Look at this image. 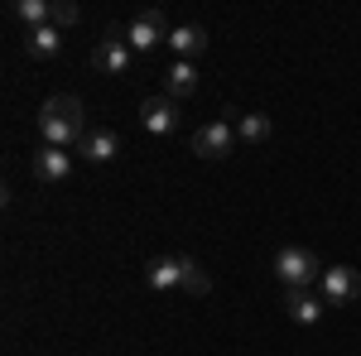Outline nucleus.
Here are the masks:
<instances>
[{
  "label": "nucleus",
  "instance_id": "nucleus-9",
  "mask_svg": "<svg viewBox=\"0 0 361 356\" xmlns=\"http://www.w3.org/2000/svg\"><path fill=\"white\" fill-rule=\"evenodd\" d=\"M231 145H236L231 121H212V125H202V130L193 135V154H197V159H226Z\"/></svg>",
  "mask_w": 361,
  "mask_h": 356
},
{
  "label": "nucleus",
  "instance_id": "nucleus-5",
  "mask_svg": "<svg viewBox=\"0 0 361 356\" xmlns=\"http://www.w3.org/2000/svg\"><path fill=\"white\" fill-rule=\"evenodd\" d=\"M140 125L149 130V135H173L178 125H183V111H178V102L173 97H145L140 102Z\"/></svg>",
  "mask_w": 361,
  "mask_h": 356
},
{
  "label": "nucleus",
  "instance_id": "nucleus-16",
  "mask_svg": "<svg viewBox=\"0 0 361 356\" xmlns=\"http://www.w3.org/2000/svg\"><path fill=\"white\" fill-rule=\"evenodd\" d=\"M236 140H246V145H260V140H270V116H260V111H250V116H236Z\"/></svg>",
  "mask_w": 361,
  "mask_h": 356
},
{
  "label": "nucleus",
  "instance_id": "nucleus-1",
  "mask_svg": "<svg viewBox=\"0 0 361 356\" xmlns=\"http://www.w3.org/2000/svg\"><path fill=\"white\" fill-rule=\"evenodd\" d=\"M39 135H44V145H58V149L82 145V135H87L82 102L78 97H49L44 111H39Z\"/></svg>",
  "mask_w": 361,
  "mask_h": 356
},
{
  "label": "nucleus",
  "instance_id": "nucleus-12",
  "mask_svg": "<svg viewBox=\"0 0 361 356\" xmlns=\"http://www.w3.org/2000/svg\"><path fill=\"white\" fill-rule=\"evenodd\" d=\"M116 149H121V140H116L111 130H87L82 145H78V154H82V159H92V164H106V159H116Z\"/></svg>",
  "mask_w": 361,
  "mask_h": 356
},
{
  "label": "nucleus",
  "instance_id": "nucleus-6",
  "mask_svg": "<svg viewBox=\"0 0 361 356\" xmlns=\"http://www.w3.org/2000/svg\"><path fill=\"white\" fill-rule=\"evenodd\" d=\"M145 284L149 289H188V255H154L149 265H145Z\"/></svg>",
  "mask_w": 361,
  "mask_h": 356
},
{
  "label": "nucleus",
  "instance_id": "nucleus-11",
  "mask_svg": "<svg viewBox=\"0 0 361 356\" xmlns=\"http://www.w3.org/2000/svg\"><path fill=\"white\" fill-rule=\"evenodd\" d=\"M169 49H173V58L193 63L197 54H207V29L202 25H173L169 29Z\"/></svg>",
  "mask_w": 361,
  "mask_h": 356
},
{
  "label": "nucleus",
  "instance_id": "nucleus-14",
  "mask_svg": "<svg viewBox=\"0 0 361 356\" xmlns=\"http://www.w3.org/2000/svg\"><path fill=\"white\" fill-rule=\"evenodd\" d=\"M164 97H173V102H178V97H193L197 92V68L193 63H183V58H173V68H169L164 73Z\"/></svg>",
  "mask_w": 361,
  "mask_h": 356
},
{
  "label": "nucleus",
  "instance_id": "nucleus-2",
  "mask_svg": "<svg viewBox=\"0 0 361 356\" xmlns=\"http://www.w3.org/2000/svg\"><path fill=\"white\" fill-rule=\"evenodd\" d=\"M275 274L284 279V289H308L313 279H323V265H318V255L304 246H284L275 255Z\"/></svg>",
  "mask_w": 361,
  "mask_h": 356
},
{
  "label": "nucleus",
  "instance_id": "nucleus-7",
  "mask_svg": "<svg viewBox=\"0 0 361 356\" xmlns=\"http://www.w3.org/2000/svg\"><path fill=\"white\" fill-rule=\"evenodd\" d=\"M318 294H323V303H352V299H361V274L352 265H333L318 279Z\"/></svg>",
  "mask_w": 361,
  "mask_h": 356
},
{
  "label": "nucleus",
  "instance_id": "nucleus-17",
  "mask_svg": "<svg viewBox=\"0 0 361 356\" xmlns=\"http://www.w3.org/2000/svg\"><path fill=\"white\" fill-rule=\"evenodd\" d=\"M78 20H82V10H78L73 0H54V20H49L54 29H73Z\"/></svg>",
  "mask_w": 361,
  "mask_h": 356
},
{
  "label": "nucleus",
  "instance_id": "nucleus-8",
  "mask_svg": "<svg viewBox=\"0 0 361 356\" xmlns=\"http://www.w3.org/2000/svg\"><path fill=\"white\" fill-rule=\"evenodd\" d=\"M29 168H34L39 183H63V178L73 173V154L58 149V145H39V149L29 154Z\"/></svg>",
  "mask_w": 361,
  "mask_h": 356
},
{
  "label": "nucleus",
  "instance_id": "nucleus-15",
  "mask_svg": "<svg viewBox=\"0 0 361 356\" xmlns=\"http://www.w3.org/2000/svg\"><path fill=\"white\" fill-rule=\"evenodd\" d=\"M10 15H15L20 25H29V29H44L49 20H54V5H49V0H15Z\"/></svg>",
  "mask_w": 361,
  "mask_h": 356
},
{
  "label": "nucleus",
  "instance_id": "nucleus-4",
  "mask_svg": "<svg viewBox=\"0 0 361 356\" xmlns=\"http://www.w3.org/2000/svg\"><path fill=\"white\" fill-rule=\"evenodd\" d=\"M126 44H130L135 54H149V49L169 44V20L159 15V10H140L135 20L126 25Z\"/></svg>",
  "mask_w": 361,
  "mask_h": 356
},
{
  "label": "nucleus",
  "instance_id": "nucleus-10",
  "mask_svg": "<svg viewBox=\"0 0 361 356\" xmlns=\"http://www.w3.org/2000/svg\"><path fill=\"white\" fill-rule=\"evenodd\" d=\"M284 313L299 328H313L323 318V294H313V289H284Z\"/></svg>",
  "mask_w": 361,
  "mask_h": 356
},
{
  "label": "nucleus",
  "instance_id": "nucleus-13",
  "mask_svg": "<svg viewBox=\"0 0 361 356\" xmlns=\"http://www.w3.org/2000/svg\"><path fill=\"white\" fill-rule=\"evenodd\" d=\"M58 49H63V29H54V25H44V29H29L25 34V54L29 58H58Z\"/></svg>",
  "mask_w": 361,
  "mask_h": 356
},
{
  "label": "nucleus",
  "instance_id": "nucleus-3",
  "mask_svg": "<svg viewBox=\"0 0 361 356\" xmlns=\"http://www.w3.org/2000/svg\"><path fill=\"white\" fill-rule=\"evenodd\" d=\"M130 63H135V49L126 44V29H106V39L92 49V68L97 73H106V78H126L130 73Z\"/></svg>",
  "mask_w": 361,
  "mask_h": 356
}]
</instances>
